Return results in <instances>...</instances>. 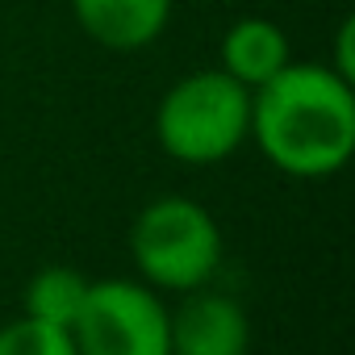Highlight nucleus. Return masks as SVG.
Returning a JSON list of instances; mask_svg holds the SVG:
<instances>
[{
    "label": "nucleus",
    "mask_w": 355,
    "mask_h": 355,
    "mask_svg": "<svg viewBox=\"0 0 355 355\" xmlns=\"http://www.w3.org/2000/svg\"><path fill=\"white\" fill-rule=\"evenodd\" d=\"M251 138L284 175H334L355 150V84L330 63L293 59L251 92Z\"/></svg>",
    "instance_id": "obj_1"
},
{
    "label": "nucleus",
    "mask_w": 355,
    "mask_h": 355,
    "mask_svg": "<svg viewBox=\"0 0 355 355\" xmlns=\"http://www.w3.org/2000/svg\"><path fill=\"white\" fill-rule=\"evenodd\" d=\"M155 138L163 155L189 167L230 159L251 138V88L230 80L222 67L180 76L155 109Z\"/></svg>",
    "instance_id": "obj_2"
},
{
    "label": "nucleus",
    "mask_w": 355,
    "mask_h": 355,
    "mask_svg": "<svg viewBox=\"0 0 355 355\" xmlns=\"http://www.w3.org/2000/svg\"><path fill=\"white\" fill-rule=\"evenodd\" d=\"M130 255L142 284L193 293L222 268V230L214 214L189 197H155L130 226Z\"/></svg>",
    "instance_id": "obj_3"
},
{
    "label": "nucleus",
    "mask_w": 355,
    "mask_h": 355,
    "mask_svg": "<svg viewBox=\"0 0 355 355\" xmlns=\"http://www.w3.org/2000/svg\"><path fill=\"white\" fill-rule=\"evenodd\" d=\"M71 343L76 355H171L167 305L142 280H92Z\"/></svg>",
    "instance_id": "obj_4"
},
{
    "label": "nucleus",
    "mask_w": 355,
    "mask_h": 355,
    "mask_svg": "<svg viewBox=\"0 0 355 355\" xmlns=\"http://www.w3.org/2000/svg\"><path fill=\"white\" fill-rule=\"evenodd\" d=\"M167 343L171 355H247L251 351V318L230 293L193 288L184 301L167 309Z\"/></svg>",
    "instance_id": "obj_5"
},
{
    "label": "nucleus",
    "mask_w": 355,
    "mask_h": 355,
    "mask_svg": "<svg viewBox=\"0 0 355 355\" xmlns=\"http://www.w3.org/2000/svg\"><path fill=\"white\" fill-rule=\"evenodd\" d=\"M171 5L175 0H71V17L96 46L130 55L167 30Z\"/></svg>",
    "instance_id": "obj_6"
},
{
    "label": "nucleus",
    "mask_w": 355,
    "mask_h": 355,
    "mask_svg": "<svg viewBox=\"0 0 355 355\" xmlns=\"http://www.w3.org/2000/svg\"><path fill=\"white\" fill-rule=\"evenodd\" d=\"M288 63H293V42L284 26H276L272 17H239L226 26L218 42V67L251 92Z\"/></svg>",
    "instance_id": "obj_7"
},
{
    "label": "nucleus",
    "mask_w": 355,
    "mask_h": 355,
    "mask_svg": "<svg viewBox=\"0 0 355 355\" xmlns=\"http://www.w3.org/2000/svg\"><path fill=\"white\" fill-rule=\"evenodd\" d=\"M88 284H92V280H88L84 272H76V268H67V263H51V268H42V272L30 276L21 313L71 330L76 318H80V305H84V297H88Z\"/></svg>",
    "instance_id": "obj_8"
},
{
    "label": "nucleus",
    "mask_w": 355,
    "mask_h": 355,
    "mask_svg": "<svg viewBox=\"0 0 355 355\" xmlns=\"http://www.w3.org/2000/svg\"><path fill=\"white\" fill-rule=\"evenodd\" d=\"M0 355H76V343L71 330L21 313L0 326Z\"/></svg>",
    "instance_id": "obj_9"
},
{
    "label": "nucleus",
    "mask_w": 355,
    "mask_h": 355,
    "mask_svg": "<svg viewBox=\"0 0 355 355\" xmlns=\"http://www.w3.org/2000/svg\"><path fill=\"white\" fill-rule=\"evenodd\" d=\"M351 42H355V21L347 17V21L338 26V42H334V51H338V59H334L330 67H334V71H338L343 80H351V84H355V59H351Z\"/></svg>",
    "instance_id": "obj_10"
}]
</instances>
